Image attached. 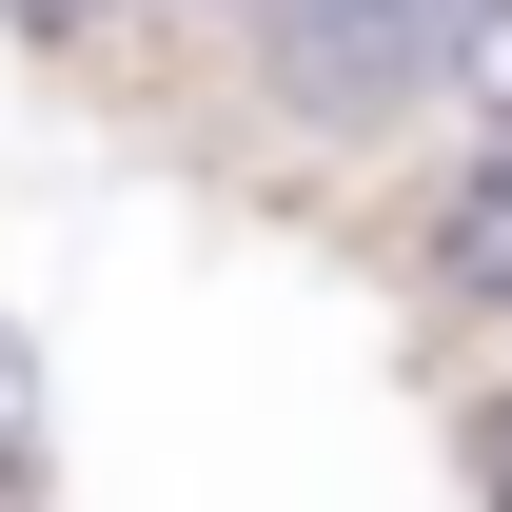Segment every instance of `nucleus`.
I'll return each mask as SVG.
<instances>
[{"mask_svg": "<svg viewBox=\"0 0 512 512\" xmlns=\"http://www.w3.org/2000/svg\"><path fill=\"white\" fill-rule=\"evenodd\" d=\"M473 79V0H237L197 40V99L276 178H414Z\"/></svg>", "mask_w": 512, "mask_h": 512, "instance_id": "1", "label": "nucleus"}, {"mask_svg": "<svg viewBox=\"0 0 512 512\" xmlns=\"http://www.w3.org/2000/svg\"><path fill=\"white\" fill-rule=\"evenodd\" d=\"M394 276H414V316H493V296H512V99H473V119L414 158Z\"/></svg>", "mask_w": 512, "mask_h": 512, "instance_id": "2", "label": "nucleus"}, {"mask_svg": "<svg viewBox=\"0 0 512 512\" xmlns=\"http://www.w3.org/2000/svg\"><path fill=\"white\" fill-rule=\"evenodd\" d=\"M0 453H40V335L0 316Z\"/></svg>", "mask_w": 512, "mask_h": 512, "instance_id": "3", "label": "nucleus"}, {"mask_svg": "<svg viewBox=\"0 0 512 512\" xmlns=\"http://www.w3.org/2000/svg\"><path fill=\"white\" fill-rule=\"evenodd\" d=\"M473 99H512V0H473V79H453V119Z\"/></svg>", "mask_w": 512, "mask_h": 512, "instance_id": "4", "label": "nucleus"}, {"mask_svg": "<svg viewBox=\"0 0 512 512\" xmlns=\"http://www.w3.org/2000/svg\"><path fill=\"white\" fill-rule=\"evenodd\" d=\"M0 512H60V473H40V453H0Z\"/></svg>", "mask_w": 512, "mask_h": 512, "instance_id": "5", "label": "nucleus"}]
</instances>
